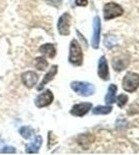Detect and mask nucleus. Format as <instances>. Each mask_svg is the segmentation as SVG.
I'll return each mask as SVG.
<instances>
[{"mask_svg":"<svg viewBox=\"0 0 139 155\" xmlns=\"http://www.w3.org/2000/svg\"><path fill=\"white\" fill-rule=\"evenodd\" d=\"M42 143H43V137L41 136H36L31 143H30L29 145H27L26 153H28V154L37 153L40 148L42 147Z\"/></svg>","mask_w":139,"mask_h":155,"instance_id":"9b49d317","label":"nucleus"},{"mask_svg":"<svg viewBox=\"0 0 139 155\" xmlns=\"http://www.w3.org/2000/svg\"><path fill=\"white\" fill-rule=\"evenodd\" d=\"M92 104L90 102H82V104H77L73 106L72 110H71V114L76 117H83L85 116L89 110H92Z\"/></svg>","mask_w":139,"mask_h":155,"instance_id":"6e6552de","label":"nucleus"},{"mask_svg":"<svg viewBox=\"0 0 139 155\" xmlns=\"http://www.w3.org/2000/svg\"><path fill=\"white\" fill-rule=\"evenodd\" d=\"M112 107L110 104L108 106H98L92 110L93 115H107L112 112Z\"/></svg>","mask_w":139,"mask_h":155,"instance_id":"dca6fc26","label":"nucleus"},{"mask_svg":"<svg viewBox=\"0 0 139 155\" xmlns=\"http://www.w3.org/2000/svg\"><path fill=\"white\" fill-rule=\"evenodd\" d=\"M98 74L100 77V79L103 80V81H108L109 80V68H108V63L105 56H102L99 60Z\"/></svg>","mask_w":139,"mask_h":155,"instance_id":"1a4fd4ad","label":"nucleus"},{"mask_svg":"<svg viewBox=\"0 0 139 155\" xmlns=\"http://www.w3.org/2000/svg\"><path fill=\"white\" fill-rule=\"evenodd\" d=\"M117 91V87L114 84H111L108 87L107 94L105 96V102L107 104H112L113 102H115V93Z\"/></svg>","mask_w":139,"mask_h":155,"instance_id":"2eb2a0df","label":"nucleus"},{"mask_svg":"<svg viewBox=\"0 0 139 155\" xmlns=\"http://www.w3.org/2000/svg\"><path fill=\"white\" fill-rule=\"evenodd\" d=\"M53 99H54V96H53L51 90L47 89L36 96V98H35V101H34V104L37 107H45L50 106V104H52Z\"/></svg>","mask_w":139,"mask_h":155,"instance_id":"423d86ee","label":"nucleus"},{"mask_svg":"<svg viewBox=\"0 0 139 155\" xmlns=\"http://www.w3.org/2000/svg\"><path fill=\"white\" fill-rule=\"evenodd\" d=\"M92 46L93 49H99L101 39V19L99 17L93 18L92 23Z\"/></svg>","mask_w":139,"mask_h":155,"instance_id":"0eeeda50","label":"nucleus"},{"mask_svg":"<svg viewBox=\"0 0 139 155\" xmlns=\"http://www.w3.org/2000/svg\"><path fill=\"white\" fill-rule=\"evenodd\" d=\"M123 14V7L114 2H108L104 5V19L106 21L120 17Z\"/></svg>","mask_w":139,"mask_h":155,"instance_id":"20e7f679","label":"nucleus"},{"mask_svg":"<svg viewBox=\"0 0 139 155\" xmlns=\"http://www.w3.org/2000/svg\"><path fill=\"white\" fill-rule=\"evenodd\" d=\"M0 144H1V139H0Z\"/></svg>","mask_w":139,"mask_h":155,"instance_id":"5701e85b","label":"nucleus"},{"mask_svg":"<svg viewBox=\"0 0 139 155\" xmlns=\"http://www.w3.org/2000/svg\"><path fill=\"white\" fill-rule=\"evenodd\" d=\"M57 69H58L57 65H53L51 68H50V71L45 74L44 79H43V81L41 82L40 86L37 87V90H42L48 83H49V82H51L52 80L54 79V77L56 76V74H57Z\"/></svg>","mask_w":139,"mask_h":155,"instance_id":"f8f14e48","label":"nucleus"},{"mask_svg":"<svg viewBox=\"0 0 139 155\" xmlns=\"http://www.w3.org/2000/svg\"><path fill=\"white\" fill-rule=\"evenodd\" d=\"M139 87V74L128 71L123 79V88L125 91L133 93Z\"/></svg>","mask_w":139,"mask_h":155,"instance_id":"7ed1b4c3","label":"nucleus"},{"mask_svg":"<svg viewBox=\"0 0 139 155\" xmlns=\"http://www.w3.org/2000/svg\"><path fill=\"white\" fill-rule=\"evenodd\" d=\"M71 88L77 94L84 97L92 95L96 91L95 86L90 83H87V82H78V81L72 82L71 83Z\"/></svg>","mask_w":139,"mask_h":155,"instance_id":"f03ea898","label":"nucleus"},{"mask_svg":"<svg viewBox=\"0 0 139 155\" xmlns=\"http://www.w3.org/2000/svg\"><path fill=\"white\" fill-rule=\"evenodd\" d=\"M69 61L75 66H80L83 63V52L81 46L79 45V41H77L76 39H73L71 41Z\"/></svg>","mask_w":139,"mask_h":155,"instance_id":"f257e3e1","label":"nucleus"},{"mask_svg":"<svg viewBox=\"0 0 139 155\" xmlns=\"http://www.w3.org/2000/svg\"><path fill=\"white\" fill-rule=\"evenodd\" d=\"M75 4L77 6H86L88 1L87 0H75Z\"/></svg>","mask_w":139,"mask_h":155,"instance_id":"4be33fe9","label":"nucleus"},{"mask_svg":"<svg viewBox=\"0 0 139 155\" xmlns=\"http://www.w3.org/2000/svg\"><path fill=\"white\" fill-rule=\"evenodd\" d=\"M21 79L25 86L30 89L36 85L37 81H39V76L34 71H25L24 74H22Z\"/></svg>","mask_w":139,"mask_h":155,"instance_id":"9d476101","label":"nucleus"},{"mask_svg":"<svg viewBox=\"0 0 139 155\" xmlns=\"http://www.w3.org/2000/svg\"><path fill=\"white\" fill-rule=\"evenodd\" d=\"M34 65L39 71H45L49 64H48V61L44 57H37V58H35Z\"/></svg>","mask_w":139,"mask_h":155,"instance_id":"a211bd4d","label":"nucleus"},{"mask_svg":"<svg viewBox=\"0 0 139 155\" xmlns=\"http://www.w3.org/2000/svg\"><path fill=\"white\" fill-rule=\"evenodd\" d=\"M46 2H47V3H49L50 5L58 7V6L60 5V4H61L62 0H46Z\"/></svg>","mask_w":139,"mask_h":155,"instance_id":"412c9836","label":"nucleus"},{"mask_svg":"<svg viewBox=\"0 0 139 155\" xmlns=\"http://www.w3.org/2000/svg\"><path fill=\"white\" fill-rule=\"evenodd\" d=\"M128 96L126 94H120V96L117 97V106L120 107H123L126 106V104L128 102Z\"/></svg>","mask_w":139,"mask_h":155,"instance_id":"6ab92c4d","label":"nucleus"},{"mask_svg":"<svg viewBox=\"0 0 139 155\" xmlns=\"http://www.w3.org/2000/svg\"><path fill=\"white\" fill-rule=\"evenodd\" d=\"M129 64V60L127 57L123 58V57H120V58H115L113 59L112 61V65H113V68L114 71H122L123 69L127 67V65Z\"/></svg>","mask_w":139,"mask_h":155,"instance_id":"ddd939ff","label":"nucleus"},{"mask_svg":"<svg viewBox=\"0 0 139 155\" xmlns=\"http://www.w3.org/2000/svg\"><path fill=\"white\" fill-rule=\"evenodd\" d=\"M16 148L15 147H12V146H6L4 147L3 149L0 150V153H3V154H6V153H16Z\"/></svg>","mask_w":139,"mask_h":155,"instance_id":"aec40b11","label":"nucleus"},{"mask_svg":"<svg viewBox=\"0 0 139 155\" xmlns=\"http://www.w3.org/2000/svg\"><path fill=\"white\" fill-rule=\"evenodd\" d=\"M70 27H71V16L68 12H64L60 16L57 22V30L60 35L68 36L70 34Z\"/></svg>","mask_w":139,"mask_h":155,"instance_id":"39448f33","label":"nucleus"},{"mask_svg":"<svg viewBox=\"0 0 139 155\" xmlns=\"http://www.w3.org/2000/svg\"><path fill=\"white\" fill-rule=\"evenodd\" d=\"M19 134H21L22 137H24L25 140L30 139L34 134V130L29 126H22L21 128L19 129Z\"/></svg>","mask_w":139,"mask_h":155,"instance_id":"f3484780","label":"nucleus"},{"mask_svg":"<svg viewBox=\"0 0 139 155\" xmlns=\"http://www.w3.org/2000/svg\"><path fill=\"white\" fill-rule=\"evenodd\" d=\"M39 51L41 52L42 54L46 55L49 58H54L55 55H56V50H55V47L53 44H45L43 46L40 47Z\"/></svg>","mask_w":139,"mask_h":155,"instance_id":"4468645a","label":"nucleus"}]
</instances>
